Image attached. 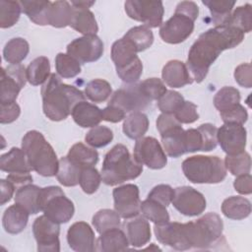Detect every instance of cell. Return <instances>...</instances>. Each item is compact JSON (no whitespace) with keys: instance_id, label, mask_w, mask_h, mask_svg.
Masks as SVG:
<instances>
[{"instance_id":"31","label":"cell","mask_w":252,"mask_h":252,"mask_svg":"<svg viewBox=\"0 0 252 252\" xmlns=\"http://www.w3.org/2000/svg\"><path fill=\"white\" fill-rule=\"evenodd\" d=\"M222 214L230 220H243L251 213V203L241 196H230L223 200L221 204Z\"/></svg>"},{"instance_id":"45","label":"cell","mask_w":252,"mask_h":252,"mask_svg":"<svg viewBox=\"0 0 252 252\" xmlns=\"http://www.w3.org/2000/svg\"><path fill=\"white\" fill-rule=\"evenodd\" d=\"M22 6L18 1H0V28L7 29L13 27L20 19Z\"/></svg>"},{"instance_id":"21","label":"cell","mask_w":252,"mask_h":252,"mask_svg":"<svg viewBox=\"0 0 252 252\" xmlns=\"http://www.w3.org/2000/svg\"><path fill=\"white\" fill-rule=\"evenodd\" d=\"M123 231L133 247H142L151 240V227L150 223L145 217L136 216L123 223Z\"/></svg>"},{"instance_id":"11","label":"cell","mask_w":252,"mask_h":252,"mask_svg":"<svg viewBox=\"0 0 252 252\" xmlns=\"http://www.w3.org/2000/svg\"><path fill=\"white\" fill-rule=\"evenodd\" d=\"M133 157L138 162L147 165L151 169L163 168L167 163L165 152L154 137L138 139L134 146Z\"/></svg>"},{"instance_id":"36","label":"cell","mask_w":252,"mask_h":252,"mask_svg":"<svg viewBox=\"0 0 252 252\" xmlns=\"http://www.w3.org/2000/svg\"><path fill=\"white\" fill-rule=\"evenodd\" d=\"M30 52L29 42L22 37L11 38L4 46L3 58L10 64H20Z\"/></svg>"},{"instance_id":"35","label":"cell","mask_w":252,"mask_h":252,"mask_svg":"<svg viewBox=\"0 0 252 252\" xmlns=\"http://www.w3.org/2000/svg\"><path fill=\"white\" fill-rule=\"evenodd\" d=\"M50 75V63L45 56L36 57L27 68V79L32 86L44 84Z\"/></svg>"},{"instance_id":"59","label":"cell","mask_w":252,"mask_h":252,"mask_svg":"<svg viewBox=\"0 0 252 252\" xmlns=\"http://www.w3.org/2000/svg\"><path fill=\"white\" fill-rule=\"evenodd\" d=\"M233 187L236 192L242 195H249L252 193V177L250 173L238 175L234 182Z\"/></svg>"},{"instance_id":"50","label":"cell","mask_w":252,"mask_h":252,"mask_svg":"<svg viewBox=\"0 0 252 252\" xmlns=\"http://www.w3.org/2000/svg\"><path fill=\"white\" fill-rule=\"evenodd\" d=\"M184 101V97L178 92L170 90L158 100V107L162 113L173 114Z\"/></svg>"},{"instance_id":"34","label":"cell","mask_w":252,"mask_h":252,"mask_svg":"<svg viewBox=\"0 0 252 252\" xmlns=\"http://www.w3.org/2000/svg\"><path fill=\"white\" fill-rule=\"evenodd\" d=\"M81 171L82 167L70 160L66 156L59 159L56 177L63 186L74 187L79 184Z\"/></svg>"},{"instance_id":"12","label":"cell","mask_w":252,"mask_h":252,"mask_svg":"<svg viewBox=\"0 0 252 252\" xmlns=\"http://www.w3.org/2000/svg\"><path fill=\"white\" fill-rule=\"evenodd\" d=\"M149 99L142 92L139 84H128L115 91L111 95L108 105H113L122 109L125 113L136 112L146 109L151 105Z\"/></svg>"},{"instance_id":"58","label":"cell","mask_w":252,"mask_h":252,"mask_svg":"<svg viewBox=\"0 0 252 252\" xmlns=\"http://www.w3.org/2000/svg\"><path fill=\"white\" fill-rule=\"evenodd\" d=\"M250 63H242L234 70V79L236 83L243 88L252 87V72Z\"/></svg>"},{"instance_id":"49","label":"cell","mask_w":252,"mask_h":252,"mask_svg":"<svg viewBox=\"0 0 252 252\" xmlns=\"http://www.w3.org/2000/svg\"><path fill=\"white\" fill-rule=\"evenodd\" d=\"M101 175L94 166L82 168L79 184L87 194H94L98 189L101 182Z\"/></svg>"},{"instance_id":"64","label":"cell","mask_w":252,"mask_h":252,"mask_svg":"<svg viewBox=\"0 0 252 252\" xmlns=\"http://www.w3.org/2000/svg\"><path fill=\"white\" fill-rule=\"evenodd\" d=\"M94 4V1H72L71 5L74 8H83V9H89Z\"/></svg>"},{"instance_id":"38","label":"cell","mask_w":252,"mask_h":252,"mask_svg":"<svg viewBox=\"0 0 252 252\" xmlns=\"http://www.w3.org/2000/svg\"><path fill=\"white\" fill-rule=\"evenodd\" d=\"M140 213L155 224H161L169 221V214L166 207L149 198L141 202Z\"/></svg>"},{"instance_id":"61","label":"cell","mask_w":252,"mask_h":252,"mask_svg":"<svg viewBox=\"0 0 252 252\" xmlns=\"http://www.w3.org/2000/svg\"><path fill=\"white\" fill-rule=\"evenodd\" d=\"M179 122L175 119L173 114H167V113H161L160 115H158V119H157V129L159 132V134L161 132H163L164 130L168 129L171 126H174L176 124H178Z\"/></svg>"},{"instance_id":"56","label":"cell","mask_w":252,"mask_h":252,"mask_svg":"<svg viewBox=\"0 0 252 252\" xmlns=\"http://www.w3.org/2000/svg\"><path fill=\"white\" fill-rule=\"evenodd\" d=\"M0 104H1V111H0L1 124L12 123L18 119L21 113V108L16 101L4 102Z\"/></svg>"},{"instance_id":"6","label":"cell","mask_w":252,"mask_h":252,"mask_svg":"<svg viewBox=\"0 0 252 252\" xmlns=\"http://www.w3.org/2000/svg\"><path fill=\"white\" fill-rule=\"evenodd\" d=\"M182 171L192 183L216 184L226 176L224 162L217 156H192L182 162Z\"/></svg>"},{"instance_id":"15","label":"cell","mask_w":252,"mask_h":252,"mask_svg":"<svg viewBox=\"0 0 252 252\" xmlns=\"http://www.w3.org/2000/svg\"><path fill=\"white\" fill-rule=\"evenodd\" d=\"M67 54L75 58L80 64L98 60L103 54V42L96 34L83 35L75 38L67 45Z\"/></svg>"},{"instance_id":"46","label":"cell","mask_w":252,"mask_h":252,"mask_svg":"<svg viewBox=\"0 0 252 252\" xmlns=\"http://www.w3.org/2000/svg\"><path fill=\"white\" fill-rule=\"evenodd\" d=\"M240 93L233 87H223L217 92L214 96V105L219 112L224 111L231 106L239 103Z\"/></svg>"},{"instance_id":"42","label":"cell","mask_w":252,"mask_h":252,"mask_svg":"<svg viewBox=\"0 0 252 252\" xmlns=\"http://www.w3.org/2000/svg\"><path fill=\"white\" fill-rule=\"evenodd\" d=\"M112 93L110 84L102 79H94L89 82L85 87V96L91 101L100 103L105 101Z\"/></svg>"},{"instance_id":"29","label":"cell","mask_w":252,"mask_h":252,"mask_svg":"<svg viewBox=\"0 0 252 252\" xmlns=\"http://www.w3.org/2000/svg\"><path fill=\"white\" fill-rule=\"evenodd\" d=\"M20 4L22 6V11L32 22L38 26L49 25V10L51 6L50 1H20Z\"/></svg>"},{"instance_id":"16","label":"cell","mask_w":252,"mask_h":252,"mask_svg":"<svg viewBox=\"0 0 252 252\" xmlns=\"http://www.w3.org/2000/svg\"><path fill=\"white\" fill-rule=\"evenodd\" d=\"M171 203L180 214L187 217L199 216L207 207L204 195L190 186L175 188Z\"/></svg>"},{"instance_id":"55","label":"cell","mask_w":252,"mask_h":252,"mask_svg":"<svg viewBox=\"0 0 252 252\" xmlns=\"http://www.w3.org/2000/svg\"><path fill=\"white\" fill-rule=\"evenodd\" d=\"M173 193L174 189H172L171 186L167 184H158L151 190V192L148 194V198L167 207L172 201Z\"/></svg>"},{"instance_id":"9","label":"cell","mask_w":252,"mask_h":252,"mask_svg":"<svg viewBox=\"0 0 252 252\" xmlns=\"http://www.w3.org/2000/svg\"><path fill=\"white\" fill-rule=\"evenodd\" d=\"M38 207L40 212L59 224L68 222L75 213L73 202L58 186H47L40 189Z\"/></svg>"},{"instance_id":"30","label":"cell","mask_w":252,"mask_h":252,"mask_svg":"<svg viewBox=\"0 0 252 252\" xmlns=\"http://www.w3.org/2000/svg\"><path fill=\"white\" fill-rule=\"evenodd\" d=\"M69 26L84 35L95 34L98 31L94 13L89 9L74 8L73 16Z\"/></svg>"},{"instance_id":"40","label":"cell","mask_w":252,"mask_h":252,"mask_svg":"<svg viewBox=\"0 0 252 252\" xmlns=\"http://www.w3.org/2000/svg\"><path fill=\"white\" fill-rule=\"evenodd\" d=\"M120 216L115 210L102 209L96 212L93 217V225L95 230L101 234L109 229L120 227Z\"/></svg>"},{"instance_id":"54","label":"cell","mask_w":252,"mask_h":252,"mask_svg":"<svg viewBox=\"0 0 252 252\" xmlns=\"http://www.w3.org/2000/svg\"><path fill=\"white\" fill-rule=\"evenodd\" d=\"M220 115L224 123H237L243 125L248 118V113L244 106L236 103L230 108L220 112Z\"/></svg>"},{"instance_id":"25","label":"cell","mask_w":252,"mask_h":252,"mask_svg":"<svg viewBox=\"0 0 252 252\" xmlns=\"http://www.w3.org/2000/svg\"><path fill=\"white\" fill-rule=\"evenodd\" d=\"M129 245L125 232L118 227L101 233L95 242V250L99 252L125 251L128 250Z\"/></svg>"},{"instance_id":"24","label":"cell","mask_w":252,"mask_h":252,"mask_svg":"<svg viewBox=\"0 0 252 252\" xmlns=\"http://www.w3.org/2000/svg\"><path fill=\"white\" fill-rule=\"evenodd\" d=\"M71 115L75 123L82 128L97 126L102 120L101 109L86 100L78 102L74 106Z\"/></svg>"},{"instance_id":"27","label":"cell","mask_w":252,"mask_h":252,"mask_svg":"<svg viewBox=\"0 0 252 252\" xmlns=\"http://www.w3.org/2000/svg\"><path fill=\"white\" fill-rule=\"evenodd\" d=\"M30 213L18 204L8 207L2 217V224L6 232L18 234L22 232L29 221Z\"/></svg>"},{"instance_id":"57","label":"cell","mask_w":252,"mask_h":252,"mask_svg":"<svg viewBox=\"0 0 252 252\" xmlns=\"http://www.w3.org/2000/svg\"><path fill=\"white\" fill-rule=\"evenodd\" d=\"M185 148L186 153H194L202 151L203 142L200 131L194 128L185 130Z\"/></svg>"},{"instance_id":"10","label":"cell","mask_w":252,"mask_h":252,"mask_svg":"<svg viewBox=\"0 0 252 252\" xmlns=\"http://www.w3.org/2000/svg\"><path fill=\"white\" fill-rule=\"evenodd\" d=\"M129 18L143 23L149 29L161 26L164 8L161 1L128 0L124 4Z\"/></svg>"},{"instance_id":"41","label":"cell","mask_w":252,"mask_h":252,"mask_svg":"<svg viewBox=\"0 0 252 252\" xmlns=\"http://www.w3.org/2000/svg\"><path fill=\"white\" fill-rule=\"evenodd\" d=\"M136 47L138 52L148 49L154 42V34L146 26H137L130 29L124 35Z\"/></svg>"},{"instance_id":"43","label":"cell","mask_w":252,"mask_h":252,"mask_svg":"<svg viewBox=\"0 0 252 252\" xmlns=\"http://www.w3.org/2000/svg\"><path fill=\"white\" fill-rule=\"evenodd\" d=\"M251 5L245 4L235 8V10L230 14L228 20L224 25L233 27L244 32H250L252 29L251 20Z\"/></svg>"},{"instance_id":"51","label":"cell","mask_w":252,"mask_h":252,"mask_svg":"<svg viewBox=\"0 0 252 252\" xmlns=\"http://www.w3.org/2000/svg\"><path fill=\"white\" fill-rule=\"evenodd\" d=\"M144 94L153 100H158L167 91L164 83L158 78H149L139 83Z\"/></svg>"},{"instance_id":"22","label":"cell","mask_w":252,"mask_h":252,"mask_svg":"<svg viewBox=\"0 0 252 252\" xmlns=\"http://www.w3.org/2000/svg\"><path fill=\"white\" fill-rule=\"evenodd\" d=\"M163 151L170 158H179L186 153L185 130L178 123L160 133Z\"/></svg>"},{"instance_id":"1","label":"cell","mask_w":252,"mask_h":252,"mask_svg":"<svg viewBox=\"0 0 252 252\" xmlns=\"http://www.w3.org/2000/svg\"><path fill=\"white\" fill-rule=\"evenodd\" d=\"M243 39L241 31L227 25L217 26L203 32L188 52L186 67L193 80L201 83L219 55L225 49L237 46Z\"/></svg>"},{"instance_id":"8","label":"cell","mask_w":252,"mask_h":252,"mask_svg":"<svg viewBox=\"0 0 252 252\" xmlns=\"http://www.w3.org/2000/svg\"><path fill=\"white\" fill-rule=\"evenodd\" d=\"M137 53L133 43L124 36L114 41L111 46V59L116 73L126 84L136 83L143 73V64Z\"/></svg>"},{"instance_id":"14","label":"cell","mask_w":252,"mask_h":252,"mask_svg":"<svg viewBox=\"0 0 252 252\" xmlns=\"http://www.w3.org/2000/svg\"><path fill=\"white\" fill-rule=\"evenodd\" d=\"M27 81V69L22 64H10L6 68L2 67L0 103L16 101Z\"/></svg>"},{"instance_id":"13","label":"cell","mask_w":252,"mask_h":252,"mask_svg":"<svg viewBox=\"0 0 252 252\" xmlns=\"http://www.w3.org/2000/svg\"><path fill=\"white\" fill-rule=\"evenodd\" d=\"M32 233L37 244V251H60V226L59 223L47 218L44 214L36 218L32 223Z\"/></svg>"},{"instance_id":"48","label":"cell","mask_w":252,"mask_h":252,"mask_svg":"<svg viewBox=\"0 0 252 252\" xmlns=\"http://www.w3.org/2000/svg\"><path fill=\"white\" fill-rule=\"evenodd\" d=\"M113 139V132L110 128L102 125L93 127L85 136V141L94 149L102 148L108 145Z\"/></svg>"},{"instance_id":"60","label":"cell","mask_w":252,"mask_h":252,"mask_svg":"<svg viewBox=\"0 0 252 252\" xmlns=\"http://www.w3.org/2000/svg\"><path fill=\"white\" fill-rule=\"evenodd\" d=\"M102 120L111 122V123H118L125 118V112L120 109L119 107L113 105H107L105 108L101 110Z\"/></svg>"},{"instance_id":"20","label":"cell","mask_w":252,"mask_h":252,"mask_svg":"<svg viewBox=\"0 0 252 252\" xmlns=\"http://www.w3.org/2000/svg\"><path fill=\"white\" fill-rule=\"evenodd\" d=\"M69 247L77 252H93L95 250L94 232L85 221L74 222L67 231Z\"/></svg>"},{"instance_id":"4","label":"cell","mask_w":252,"mask_h":252,"mask_svg":"<svg viewBox=\"0 0 252 252\" xmlns=\"http://www.w3.org/2000/svg\"><path fill=\"white\" fill-rule=\"evenodd\" d=\"M22 149L32 170L45 177L56 175L59 160L52 146L40 132H27L22 139Z\"/></svg>"},{"instance_id":"5","label":"cell","mask_w":252,"mask_h":252,"mask_svg":"<svg viewBox=\"0 0 252 252\" xmlns=\"http://www.w3.org/2000/svg\"><path fill=\"white\" fill-rule=\"evenodd\" d=\"M199 15V8L193 1L179 2L174 14L159 28L160 38L170 44L185 41L194 31V23Z\"/></svg>"},{"instance_id":"37","label":"cell","mask_w":252,"mask_h":252,"mask_svg":"<svg viewBox=\"0 0 252 252\" xmlns=\"http://www.w3.org/2000/svg\"><path fill=\"white\" fill-rule=\"evenodd\" d=\"M74 8L68 1L51 2L49 25L54 28H65L70 25Z\"/></svg>"},{"instance_id":"47","label":"cell","mask_w":252,"mask_h":252,"mask_svg":"<svg viewBox=\"0 0 252 252\" xmlns=\"http://www.w3.org/2000/svg\"><path fill=\"white\" fill-rule=\"evenodd\" d=\"M224 166L228 171L235 176L250 173L251 158L247 152L240 153L234 156H226L224 158Z\"/></svg>"},{"instance_id":"17","label":"cell","mask_w":252,"mask_h":252,"mask_svg":"<svg viewBox=\"0 0 252 252\" xmlns=\"http://www.w3.org/2000/svg\"><path fill=\"white\" fill-rule=\"evenodd\" d=\"M247 132L243 125L224 123L217 131V141L226 156L243 153L246 147Z\"/></svg>"},{"instance_id":"52","label":"cell","mask_w":252,"mask_h":252,"mask_svg":"<svg viewBox=\"0 0 252 252\" xmlns=\"http://www.w3.org/2000/svg\"><path fill=\"white\" fill-rule=\"evenodd\" d=\"M173 115L180 124H190L197 121L199 118L197 105L192 101H186V100L173 113Z\"/></svg>"},{"instance_id":"3","label":"cell","mask_w":252,"mask_h":252,"mask_svg":"<svg viewBox=\"0 0 252 252\" xmlns=\"http://www.w3.org/2000/svg\"><path fill=\"white\" fill-rule=\"evenodd\" d=\"M142 171L143 164L131 156L127 147L117 144L106 153L100 175L104 184L115 186L137 178Z\"/></svg>"},{"instance_id":"53","label":"cell","mask_w":252,"mask_h":252,"mask_svg":"<svg viewBox=\"0 0 252 252\" xmlns=\"http://www.w3.org/2000/svg\"><path fill=\"white\" fill-rule=\"evenodd\" d=\"M198 130L201 133L202 136V142H203V152H210L212 150H215L218 141H217V131L218 128L211 123H205L198 127Z\"/></svg>"},{"instance_id":"62","label":"cell","mask_w":252,"mask_h":252,"mask_svg":"<svg viewBox=\"0 0 252 252\" xmlns=\"http://www.w3.org/2000/svg\"><path fill=\"white\" fill-rule=\"evenodd\" d=\"M7 180L13 183L17 189L23 185L32 183V176L30 173H9L7 175Z\"/></svg>"},{"instance_id":"63","label":"cell","mask_w":252,"mask_h":252,"mask_svg":"<svg viewBox=\"0 0 252 252\" xmlns=\"http://www.w3.org/2000/svg\"><path fill=\"white\" fill-rule=\"evenodd\" d=\"M0 184H1V197H0L1 201H0V204L4 205V204H6L7 202H9L11 200L16 187L9 180H5V179H1Z\"/></svg>"},{"instance_id":"18","label":"cell","mask_w":252,"mask_h":252,"mask_svg":"<svg viewBox=\"0 0 252 252\" xmlns=\"http://www.w3.org/2000/svg\"><path fill=\"white\" fill-rule=\"evenodd\" d=\"M114 210L125 220L140 214V192L135 184H124L113 189Z\"/></svg>"},{"instance_id":"32","label":"cell","mask_w":252,"mask_h":252,"mask_svg":"<svg viewBox=\"0 0 252 252\" xmlns=\"http://www.w3.org/2000/svg\"><path fill=\"white\" fill-rule=\"evenodd\" d=\"M122 129L129 139L138 140L142 138L149 129L148 116L141 111L132 112L125 118Z\"/></svg>"},{"instance_id":"19","label":"cell","mask_w":252,"mask_h":252,"mask_svg":"<svg viewBox=\"0 0 252 252\" xmlns=\"http://www.w3.org/2000/svg\"><path fill=\"white\" fill-rule=\"evenodd\" d=\"M154 232L158 241L161 244L179 251L190 249L185 235L184 223L167 221L161 224H155Z\"/></svg>"},{"instance_id":"33","label":"cell","mask_w":252,"mask_h":252,"mask_svg":"<svg viewBox=\"0 0 252 252\" xmlns=\"http://www.w3.org/2000/svg\"><path fill=\"white\" fill-rule=\"evenodd\" d=\"M67 158L82 168L94 166L98 161V153L83 143L74 144L67 155Z\"/></svg>"},{"instance_id":"26","label":"cell","mask_w":252,"mask_h":252,"mask_svg":"<svg viewBox=\"0 0 252 252\" xmlns=\"http://www.w3.org/2000/svg\"><path fill=\"white\" fill-rule=\"evenodd\" d=\"M0 168L8 173H31V167L23 149L12 148L0 157Z\"/></svg>"},{"instance_id":"44","label":"cell","mask_w":252,"mask_h":252,"mask_svg":"<svg viewBox=\"0 0 252 252\" xmlns=\"http://www.w3.org/2000/svg\"><path fill=\"white\" fill-rule=\"evenodd\" d=\"M55 69L58 76L71 79L81 73V64L67 53H58L55 57Z\"/></svg>"},{"instance_id":"2","label":"cell","mask_w":252,"mask_h":252,"mask_svg":"<svg viewBox=\"0 0 252 252\" xmlns=\"http://www.w3.org/2000/svg\"><path fill=\"white\" fill-rule=\"evenodd\" d=\"M42 109L51 121L66 119L74 106L85 100V94L74 86L61 82L59 76L52 73L41 87Z\"/></svg>"},{"instance_id":"23","label":"cell","mask_w":252,"mask_h":252,"mask_svg":"<svg viewBox=\"0 0 252 252\" xmlns=\"http://www.w3.org/2000/svg\"><path fill=\"white\" fill-rule=\"evenodd\" d=\"M161 77L163 82L171 88H182L193 83L186 64L179 60H170L162 68Z\"/></svg>"},{"instance_id":"28","label":"cell","mask_w":252,"mask_h":252,"mask_svg":"<svg viewBox=\"0 0 252 252\" xmlns=\"http://www.w3.org/2000/svg\"><path fill=\"white\" fill-rule=\"evenodd\" d=\"M40 189V187L32 185V183L17 188L14 198L15 204L20 205L32 215L39 213L40 210L38 207V197Z\"/></svg>"},{"instance_id":"7","label":"cell","mask_w":252,"mask_h":252,"mask_svg":"<svg viewBox=\"0 0 252 252\" xmlns=\"http://www.w3.org/2000/svg\"><path fill=\"white\" fill-rule=\"evenodd\" d=\"M190 249H208L219 244L222 237L223 222L216 213H208L195 221L184 223Z\"/></svg>"},{"instance_id":"39","label":"cell","mask_w":252,"mask_h":252,"mask_svg":"<svg viewBox=\"0 0 252 252\" xmlns=\"http://www.w3.org/2000/svg\"><path fill=\"white\" fill-rule=\"evenodd\" d=\"M202 3L209 8L215 27L226 23L235 5V1L225 0H204Z\"/></svg>"}]
</instances>
